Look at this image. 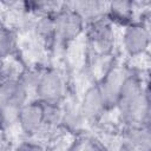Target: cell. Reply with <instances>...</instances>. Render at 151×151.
Instances as JSON below:
<instances>
[{"label": "cell", "instance_id": "7c38bea8", "mask_svg": "<svg viewBox=\"0 0 151 151\" xmlns=\"http://www.w3.org/2000/svg\"><path fill=\"white\" fill-rule=\"evenodd\" d=\"M85 123V119L77 106H66L65 109H61V118L60 124L67 129L68 131L77 132L79 131Z\"/></svg>", "mask_w": 151, "mask_h": 151}, {"label": "cell", "instance_id": "ba28073f", "mask_svg": "<svg viewBox=\"0 0 151 151\" xmlns=\"http://www.w3.org/2000/svg\"><path fill=\"white\" fill-rule=\"evenodd\" d=\"M88 38L92 41L93 46L105 51L109 50L113 42V29L111 22L104 17L93 22H90L88 26Z\"/></svg>", "mask_w": 151, "mask_h": 151}, {"label": "cell", "instance_id": "52a82bcc", "mask_svg": "<svg viewBox=\"0 0 151 151\" xmlns=\"http://www.w3.org/2000/svg\"><path fill=\"white\" fill-rule=\"evenodd\" d=\"M78 107L86 122H96L103 116L106 107L98 84L92 85L85 91Z\"/></svg>", "mask_w": 151, "mask_h": 151}, {"label": "cell", "instance_id": "277c9868", "mask_svg": "<svg viewBox=\"0 0 151 151\" xmlns=\"http://www.w3.org/2000/svg\"><path fill=\"white\" fill-rule=\"evenodd\" d=\"M20 130L28 137L35 136L45 129L44 119V104L41 101H27L20 110L18 123Z\"/></svg>", "mask_w": 151, "mask_h": 151}, {"label": "cell", "instance_id": "30bf717a", "mask_svg": "<svg viewBox=\"0 0 151 151\" xmlns=\"http://www.w3.org/2000/svg\"><path fill=\"white\" fill-rule=\"evenodd\" d=\"M67 5L73 11H76L85 22H93L104 18L107 8V4L101 1H76L67 2Z\"/></svg>", "mask_w": 151, "mask_h": 151}, {"label": "cell", "instance_id": "6da1fadb", "mask_svg": "<svg viewBox=\"0 0 151 151\" xmlns=\"http://www.w3.org/2000/svg\"><path fill=\"white\" fill-rule=\"evenodd\" d=\"M54 38L61 42H70L77 39L84 31L85 21L67 4H63L61 8L53 15Z\"/></svg>", "mask_w": 151, "mask_h": 151}, {"label": "cell", "instance_id": "5b68a950", "mask_svg": "<svg viewBox=\"0 0 151 151\" xmlns=\"http://www.w3.org/2000/svg\"><path fill=\"white\" fill-rule=\"evenodd\" d=\"M28 92L19 78H4L0 80V105L21 109L28 101Z\"/></svg>", "mask_w": 151, "mask_h": 151}, {"label": "cell", "instance_id": "4fadbf2b", "mask_svg": "<svg viewBox=\"0 0 151 151\" xmlns=\"http://www.w3.org/2000/svg\"><path fill=\"white\" fill-rule=\"evenodd\" d=\"M33 28L35 29L39 38L44 40H51L54 38V20L52 14L39 15V19L33 24Z\"/></svg>", "mask_w": 151, "mask_h": 151}, {"label": "cell", "instance_id": "9c48e42d", "mask_svg": "<svg viewBox=\"0 0 151 151\" xmlns=\"http://www.w3.org/2000/svg\"><path fill=\"white\" fill-rule=\"evenodd\" d=\"M136 151H151V132L150 126L130 125L126 126L124 142Z\"/></svg>", "mask_w": 151, "mask_h": 151}, {"label": "cell", "instance_id": "5bb4252c", "mask_svg": "<svg viewBox=\"0 0 151 151\" xmlns=\"http://www.w3.org/2000/svg\"><path fill=\"white\" fill-rule=\"evenodd\" d=\"M17 46L15 35L8 28L0 27V60L9 57Z\"/></svg>", "mask_w": 151, "mask_h": 151}, {"label": "cell", "instance_id": "8fae6325", "mask_svg": "<svg viewBox=\"0 0 151 151\" xmlns=\"http://www.w3.org/2000/svg\"><path fill=\"white\" fill-rule=\"evenodd\" d=\"M133 2L130 1H114L107 4L106 8V17L109 18L107 20L118 22L120 25H129L133 22Z\"/></svg>", "mask_w": 151, "mask_h": 151}, {"label": "cell", "instance_id": "9a60e30c", "mask_svg": "<svg viewBox=\"0 0 151 151\" xmlns=\"http://www.w3.org/2000/svg\"><path fill=\"white\" fill-rule=\"evenodd\" d=\"M14 151H45V150L41 144L31 142V140H26V142H21L20 144H18L15 146Z\"/></svg>", "mask_w": 151, "mask_h": 151}, {"label": "cell", "instance_id": "8992f818", "mask_svg": "<svg viewBox=\"0 0 151 151\" xmlns=\"http://www.w3.org/2000/svg\"><path fill=\"white\" fill-rule=\"evenodd\" d=\"M125 76H126V71L120 68H112L98 84L106 110L116 109L120 86Z\"/></svg>", "mask_w": 151, "mask_h": 151}, {"label": "cell", "instance_id": "7a4b0ae2", "mask_svg": "<svg viewBox=\"0 0 151 151\" xmlns=\"http://www.w3.org/2000/svg\"><path fill=\"white\" fill-rule=\"evenodd\" d=\"M41 103L59 104L65 93V83L60 73L53 70L41 72L33 90Z\"/></svg>", "mask_w": 151, "mask_h": 151}, {"label": "cell", "instance_id": "e0dca14e", "mask_svg": "<svg viewBox=\"0 0 151 151\" xmlns=\"http://www.w3.org/2000/svg\"><path fill=\"white\" fill-rule=\"evenodd\" d=\"M86 151H103V150H101L97 144H91V145L87 146Z\"/></svg>", "mask_w": 151, "mask_h": 151}, {"label": "cell", "instance_id": "3957f363", "mask_svg": "<svg viewBox=\"0 0 151 151\" xmlns=\"http://www.w3.org/2000/svg\"><path fill=\"white\" fill-rule=\"evenodd\" d=\"M123 48L130 57L144 54L150 45V31L144 21H133L124 27L122 35Z\"/></svg>", "mask_w": 151, "mask_h": 151}, {"label": "cell", "instance_id": "2e32d148", "mask_svg": "<svg viewBox=\"0 0 151 151\" xmlns=\"http://www.w3.org/2000/svg\"><path fill=\"white\" fill-rule=\"evenodd\" d=\"M114 151H136V150H133L131 146H129L127 144H125V143H123V144H120Z\"/></svg>", "mask_w": 151, "mask_h": 151}]
</instances>
